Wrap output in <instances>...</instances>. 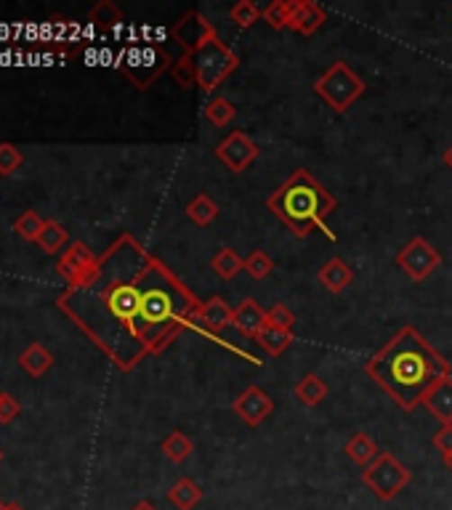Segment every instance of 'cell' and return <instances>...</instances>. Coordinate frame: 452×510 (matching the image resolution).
<instances>
[{"instance_id":"ffe728a7","label":"cell","mask_w":452,"mask_h":510,"mask_svg":"<svg viewBox=\"0 0 452 510\" xmlns=\"http://www.w3.org/2000/svg\"><path fill=\"white\" fill-rule=\"evenodd\" d=\"M293 394H295V398H298L303 407H317V404H322V398L328 397V383H325L320 375L309 372V375H303V378L295 383Z\"/></svg>"},{"instance_id":"e0dca14e","label":"cell","mask_w":452,"mask_h":510,"mask_svg":"<svg viewBox=\"0 0 452 510\" xmlns=\"http://www.w3.org/2000/svg\"><path fill=\"white\" fill-rule=\"evenodd\" d=\"M203 497H205L203 487H200L197 481L186 479V476L178 479V481L168 489L170 506L176 510H194L200 503H203Z\"/></svg>"},{"instance_id":"ac0fdd59","label":"cell","mask_w":452,"mask_h":510,"mask_svg":"<svg viewBox=\"0 0 452 510\" xmlns=\"http://www.w3.org/2000/svg\"><path fill=\"white\" fill-rule=\"evenodd\" d=\"M320 282L325 284L330 292H343L348 284L354 282V269L343 261V258H330L322 269H320Z\"/></svg>"},{"instance_id":"44dd1931","label":"cell","mask_w":452,"mask_h":510,"mask_svg":"<svg viewBox=\"0 0 452 510\" xmlns=\"http://www.w3.org/2000/svg\"><path fill=\"white\" fill-rule=\"evenodd\" d=\"M346 454L357 462V465H362V468H367L378 454H381V447L375 444V439L373 436H367V434H354L348 442H346Z\"/></svg>"},{"instance_id":"9c48e42d","label":"cell","mask_w":452,"mask_h":510,"mask_svg":"<svg viewBox=\"0 0 452 510\" xmlns=\"http://www.w3.org/2000/svg\"><path fill=\"white\" fill-rule=\"evenodd\" d=\"M216 157L231 173H242L258 157V147H256V141L250 136H245L242 130H234V133H229L224 141L216 147Z\"/></svg>"},{"instance_id":"4316f807","label":"cell","mask_w":452,"mask_h":510,"mask_svg":"<svg viewBox=\"0 0 452 510\" xmlns=\"http://www.w3.org/2000/svg\"><path fill=\"white\" fill-rule=\"evenodd\" d=\"M245 272H248L250 280L261 282V280H267V277L275 272V261L269 258V253H264V250H253V253L245 258Z\"/></svg>"},{"instance_id":"d590c367","label":"cell","mask_w":452,"mask_h":510,"mask_svg":"<svg viewBox=\"0 0 452 510\" xmlns=\"http://www.w3.org/2000/svg\"><path fill=\"white\" fill-rule=\"evenodd\" d=\"M431 444L442 452V457H447L452 454V425H442L437 434H434V439H431Z\"/></svg>"},{"instance_id":"7a4b0ae2","label":"cell","mask_w":452,"mask_h":510,"mask_svg":"<svg viewBox=\"0 0 452 510\" xmlns=\"http://www.w3.org/2000/svg\"><path fill=\"white\" fill-rule=\"evenodd\" d=\"M365 372L402 409H415L426 394L450 375V362L437 353L415 327H402L367 364Z\"/></svg>"},{"instance_id":"f35d334b","label":"cell","mask_w":452,"mask_h":510,"mask_svg":"<svg viewBox=\"0 0 452 510\" xmlns=\"http://www.w3.org/2000/svg\"><path fill=\"white\" fill-rule=\"evenodd\" d=\"M442 160H445V166L452 170V144L445 149V155H442Z\"/></svg>"},{"instance_id":"7c38bea8","label":"cell","mask_w":452,"mask_h":510,"mask_svg":"<svg viewBox=\"0 0 452 510\" xmlns=\"http://www.w3.org/2000/svg\"><path fill=\"white\" fill-rule=\"evenodd\" d=\"M96 261H99V255H94V250L88 245L72 242L67 247V253L61 255V261H59V277H64L67 284H69L72 280H77L80 274H86L91 266H96Z\"/></svg>"},{"instance_id":"74e56055","label":"cell","mask_w":452,"mask_h":510,"mask_svg":"<svg viewBox=\"0 0 452 510\" xmlns=\"http://www.w3.org/2000/svg\"><path fill=\"white\" fill-rule=\"evenodd\" d=\"M131 510H158V506L155 503H149V500H141V503H136Z\"/></svg>"},{"instance_id":"836d02e7","label":"cell","mask_w":452,"mask_h":510,"mask_svg":"<svg viewBox=\"0 0 452 510\" xmlns=\"http://www.w3.org/2000/svg\"><path fill=\"white\" fill-rule=\"evenodd\" d=\"M267 322H269V325H275V327H280V330H290V333H293L295 314H293L287 306L277 303V306H272V309L267 311Z\"/></svg>"},{"instance_id":"f546056e","label":"cell","mask_w":452,"mask_h":510,"mask_svg":"<svg viewBox=\"0 0 452 510\" xmlns=\"http://www.w3.org/2000/svg\"><path fill=\"white\" fill-rule=\"evenodd\" d=\"M173 80L181 85V88H192L197 85V64H194V54H184L173 64Z\"/></svg>"},{"instance_id":"52a82bcc","label":"cell","mask_w":452,"mask_h":510,"mask_svg":"<svg viewBox=\"0 0 452 510\" xmlns=\"http://www.w3.org/2000/svg\"><path fill=\"white\" fill-rule=\"evenodd\" d=\"M396 266L412 280V282H423L429 280L439 266H442V255L434 245H429L423 237H412L396 255Z\"/></svg>"},{"instance_id":"2e32d148","label":"cell","mask_w":452,"mask_h":510,"mask_svg":"<svg viewBox=\"0 0 452 510\" xmlns=\"http://www.w3.org/2000/svg\"><path fill=\"white\" fill-rule=\"evenodd\" d=\"M423 407H426L442 425H452V375L442 378V380L426 394Z\"/></svg>"},{"instance_id":"7bdbcfd3","label":"cell","mask_w":452,"mask_h":510,"mask_svg":"<svg viewBox=\"0 0 452 510\" xmlns=\"http://www.w3.org/2000/svg\"><path fill=\"white\" fill-rule=\"evenodd\" d=\"M0 462H3V452H0Z\"/></svg>"},{"instance_id":"83f0119b","label":"cell","mask_w":452,"mask_h":510,"mask_svg":"<svg viewBox=\"0 0 452 510\" xmlns=\"http://www.w3.org/2000/svg\"><path fill=\"white\" fill-rule=\"evenodd\" d=\"M192 450H194L192 439L186 434H181V431H173L168 439L163 442V454L173 462H184L192 454Z\"/></svg>"},{"instance_id":"60d3db41","label":"cell","mask_w":452,"mask_h":510,"mask_svg":"<svg viewBox=\"0 0 452 510\" xmlns=\"http://www.w3.org/2000/svg\"><path fill=\"white\" fill-rule=\"evenodd\" d=\"M8 510H22L19 506H8Z\"/></svg>"},{"instance_id":"8fae6325","label":"cell","mask_w":452,"mask_h":510,"mask_svg":"<svg viewBox=\"0 0 452 510\" xmlns=\"http://www.w3.org/2000/svg\"><path fill=\"white\" fill-rule=\"evenodd\" d=\"M173 38L184 46V54H197L208 40L216 38V30L211 27V22L197 13V11H189L176 27H173Z\"/></svg>"},{"instance_id":"f1b7e54d","label":"cell","mask_w":452,"mask_h":510,"mask_svg":"<svg viewBox=\"0 0 452 510\" xmlns=\"http://www.w3.org/2000/svg\"><path fill=\"white\" fill-rule=\"evenodd\" d=\"M234 104L224 99V96H216V99H211L208 102V107H205V120L211 122V125H216V128H221V125H229L231 120H234Z\"/></svg>"},{"instance_id":"8992f818","label":"cell","mask_w":452,"mask_h":510,"mask_svg":"<svg viewBox=\"0 0 452 510\" xmlns=\"http://www.w3.org/2000/svg\"><path fill=\"white\" fill-rule=\"evenodd\" d=\"M194 64H197V85L203 91H213L237 69L240 58L219 38H213L194 54Z\"/></svg>"},{"instance_id":"4fadbf2b","label":"cell","mask_w":452,"mask_h":510,"mask_svg":"<svg viewBox=\"0 0 452 510\" xmlns=\"http://www.w3.org/2000/svg\"><path fill=\"white\" fill-rule=\"evenodd\" d=\"M231 319H234V309L226 303L224 298H211V300H205L203 306H200V327L211 336V338H216L224 327L231 325ZM219 343V338H216Z\"/></svg>"},{"instance_id":"277c9868","label":"cell","mask_w":452,"mask_h":510,"mask_svg":"<svg viewBox=\"0 0 452 510\" xmlns=\"http://www.w3.org/2000/svg\"><path fill=\"white\" fill-rule=\"evenodd\" d=\"M314 94H317L333 112H346V110L365 94V83H362V77H359L346 61H336V64L314 83Z\"/></svg>"},{"instance_id":"cb8c5ba5","label":"cell","mask_w":452,"mask_h":510,"mask_svg":"<svg viewBox=\"0 0 452 510\" xmlns=\"http://www.w3.org/2000/svg\"><path fill=\"white\" fill-rule=\"evenodd\" d=\"M186 216L189 221H194L197 227H211L219 219V205L208 197V194H197L189 205H186Z\"/></svg>"},{"instance_id":"30bf717a","label":"cell","mask_w":452,"mask_h":510,"mask_svg":"<svg viewBox=\"0 0 452 510\" xmlns=\"http://www.w3.org/2000/svg\"><path fill=\"white\" fill-rule=\"evenodd\" d=\"M231 409H234V415H237L245 425L258 428V425L275 412V401H272V397H269L267 391H261L258 386H248L240 397L234 398Z\"/></svg>"},{"instance_id":"8d00e7d4","label":"cell","mask_w":452,"mask_h":510,"mask_svg":"<svg viewBox=\"0 0 452 510\" xmlns=\"http://www.w3.org/2000/svg\"><path fill=\"white\" fill-rule=\"evenodd\" d=\"M19 401L14 397H8V394H0V423H11L16 415H19Z\"/></svg>"},{"instance_id":"d6986e66","label":"cell","mask_w":452,"mask_h":510,"mask_svg":"<svg viewBox=\"0 0 452 510\" xmlns=\"http://www.w3.org/2000/svg\"><path fill=\"white\" fill-rule=\"evenodd\" d=\"M19 364L24 367V372H27V375H32V378H41V375H46V372L51 370V364H54V356L49 353V348H46V345H41V343H32V345H27V348L22 351V356H19Z\"/></svg>"},{"instance_id":"ab89813d","label":"cell","mask_w":452,"mask_h":510,"mask_svg":"<svg viewBox=\"0 0 452 510\" xmlns=\"http://www.w3.org/2000/svg\"><path fill=\"white\" fill-rule=\"evenodd\" d=\"M445 468H447V470L452 473V454H447V457H445Z\"/></svg>"},{"instance_id":"b9f144b4","label":"cell","mask_w":452,"mask_h":510,"mask_svg":"<svg viewBox=\"0 0 452 510\" xmlns=\"http://www.w3.org/2000/svg\"><path fill=\"white\" fill-rule=\"evenodd\" d=\"M0 510H8V506H5V503H0Z\"/></svg>"},{"instance_id":"1f68e13d","label":"cell","mask_w":452,"mask_h":510,"mask_svg":"<svg viewBox=\"0 0 452 510\" xmlns=\"http://www.w3.org/2000/svg\"><path fill=\"white\" fill-rule=\"evenodd\" d=\"M261 13L264 11H258V5L253 3V0H240L231 11H229V16H231V22L240 27V30H248V27H253L258 19H261Z\"/></svg>"},{"instance_id":"5b68a950","label":"cell","mask_w":452,"mask_h":510,"mask_svg":"<svg viewBox=\"0 0 452 510\" xmlns=\"http://www.w3.org/2000/svg\"><path fill=\"white\" fill-rule=\"evenodd\" d=\"M410 481H412V473L392 452H381L367 468H362V484L381 503H392L407 489Z\"/></svg>"},{"instance_id":"d6a6232c","label":"cell","mask_w":452,"mask_h":510,"mask_svg":"<svg viewBox=\"0 0 452 510\" xmlns=\"http://www.w3.org/2000/svg\"><path fill=\"white\" fill-rule=\"evenodd\" d=\"M94 24H99V27H114V24H120L122 22V11L110 3V0H102L94 11H91V16H88Z\"/></svg>"},{"instance_id":"603a6c76","label":"cell","mask_w":452,"mask_h":510,"mask_svg":"<svg viewBox=\"0 0 452 510\" xmlns=\"http://www.w3.org/2000/svg\"><path fill=\"white\" fill-rule=\"evenodd\" d=\"M211 269L216 272V277H221L224 282H229V280H234L240 272H245V258H240L237 250H231V247H221V250L213 255Z\"/></svg>"},{"instance_id":"9a60e30c","label":"cell","mask_w":452,"mask_h":510,"mask_svg":"<svg viewBox=\"0 0 452 510\" xmlns=\"http://www.w3.org/2000/svg\"><path fill=\"white\" fill-rule=\"evenodd\" d=\"M231 325H234L242 336L256 338V336L267 327V309H261L253 298H245V300L234 309Z\"/></svg>"},{"instance_id":"ba28073f","label":"cell","mask_w":452,"mask_h":510,"mask_svg":"<svg viewBox=\"0 0 452 510\" xmlns=\"http://www.w3.org/2000/svg\"><path fill=\"white\" fill-rule=\"evenodd\" d=\"M168 54L160 46H144V49H133L120 67L133 80V85L139 91H144L168 67Z\"/></svg>"},{"instance_id":"3957f363","label":"cell","mask_w":452,"mask_h":510,"mask_svg":"<svg viewBox=\"0 0 452 510\" xmlns=\"http://www.w3.org/2000/svg\"><path fill=\"white\" fill-rule=\"evenodd\" d=\"M267 205L285 227L301 239L309 237L312 228H322L330 239H336V234L328 228V219L339 202L322 183L312 178L309 170H293L283 186L272 192Z\"/></svg>"},{"instance_id":"6da1fadb","label":"cell","mask_w":452,"mask_h":510,"mask_svg":"<svg viewBox=\"0 0 452 510\" xmlns=\"http://www.w3.org/2000/svg\"><path fill=\"white\" fill-rule=\"evenodd\" d=\"M166 272L168 269L131 234H122L104 255H99L96 266L67 284L59 309L120 370H133L147 353H155L147 325V300Z\"/></svg>"},{"instance_id":"7402d4cb","label":"cell","mask_w":452,"mask_h":510,"mask_svg":"<svg viewBox=\"0 0 452 510\" xmlns=\"http://www.w3.org/2000/svg\"><path fill=\"white\" fill-rule=\"evenodd\" d=\"M256 340H258V345H261L269 356H280V353H285V351L293 345L295 336H293L290 330H280V327H275V325L267 322V327L256 336Z\"/></svg>"},{"instance_id":"484cf974","label":"cell","mask_w":452,"mask_h":510,"mask_svg":"<svg viewBox=\"0 0 452 510\" xmlns=\"http://www.w3.org/2000/svg\"><path fill=\"white\" fill-rule=\"evenodd\" d=\"M290 13H293V0H275L264 8L261 19L272 30H285V27H290Z\"/></svg>"},{"instance_id":"5bb4252c","label":"cell","mask_w":452,"mask_h":510,"mask_svg":"<svg viewBox=\"0 0 452 510\" xmlns=\"http://www.w3.org/2000/svg\"><path fill=\"white\" fill-rule=\"evenodd\" d=\"M328 13L312 3V0H293V13H290V30L301 35H314L325 24Z\"/></svg>"},{"instance_id":"d4e9b609","label":"cell","mask_w":452,"mask_h":510,"mask_svg":"<svg viewBox=\"0 0 452 510\" xmlns=\"http://www.w3.org/2000/svg\"><path fill=\"white\" fill-rule=\"evenodd\" d=\"M67 242H69V234H67V228L57 224V221H46V227H43L41 237H38V245H41L49 255H57Z\"/></svg>"},{"instance_id":"4dcf8cb0","label":"cell","mask_w":452,"mask_h":510,"mask_svg":"<svg viewBox=\"0 0 452 510\" xmlns=\"http://www.w3.org/2000/svg\"><path fill=\"white\" fill-rule=\"evenodd\" d=\"M46 227V221L35 213V210H27V213H22L19 219H16V234L22 237V239H27V242H38V237H41V231Z\"/></svg>"},{"instance_id":"e575fe53","label":"cell","mask_w":452,"mask_h":510,"mask_svg":"<svg viewBox=\"0 0 452 510\" xmlns=\"http://www.w3.org/2000/svg\"><path fill=\"white\" fill-rule=\"evenodd\" d=\"M22 166V152L14 144H0V175H11Z\"/></svg>"}]
</instances>
